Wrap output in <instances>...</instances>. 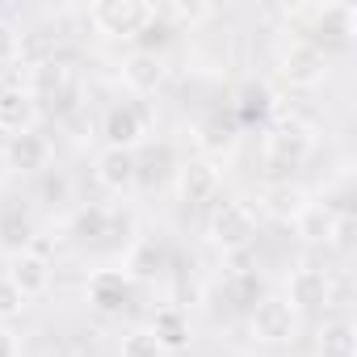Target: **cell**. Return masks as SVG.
Returning <instances> with one entry per match:
<instances>
[{"mask_svg": "<svg viewBox=\"0 0 357 357\" xmlns=\"http://www.w3.org/2000/svg\"><path fill=\"white\" fill-rule=\"evenodd\" d=\"M286 22L298 30L303 43H311L315 51H349L353 47V34H357V9L353 5H298L286 13Z\"/></svg>", "mask_w": 357, "mask_h": 357, "instance_id": "6da1fadb", "label": "cell"}, {"mask_svg": "<svg viewBox=\"0 0 357 357\" xmlns=\"http://www.w3.org/2000/svg\"><path fill=\"white\" fill-rule=\"evenodd\" d=\"M22 89L30 93V101L38 105V114L47 109V114H55V118H68V114L80 105L76 72H72V63H63V59H43V63H34V68L26 72V84H22Z\"/></svg>", "mask_w": 357, "mask_h": 357, "instance_id": "7a4b0ae2", "label": "cell"}, {"mask_svg": "<svg viewBox=\"0 0 357 357\" xmlns=\"http://www.w3.org/2000/svg\"><path fill=\"white\" fill-rule=\"evenodd\" d=\"M311 155V130L298 118H278L261 135V160L278 172H294Z\"/></svg>", "mask_w": 357, "mask_h": 357, "instance_id": "3957f363", "label": "cell"}, {"mask_svg": "<svg viewBox=\"0 0 357 357\" xmlns=\"http://www.w3.org/2000/svg\"><path fill=\"white\" fill-rule=\"evenodd\" d=\"M89 22L97 26V34H105L114 43H135L155 22V5H143V0H101V5L89 9Z\"/></svg>", "mask_w": 357, "mask_h": 357, "instance_id": "277c9868", "label": "cell"}, {"mask_svg": "<svg viewBox=\"0 0 357 357\" xmlns=\"http://www.w3.org/2000/svg\"><path fill=\"white\" fill-rule=\"evenodd\" d=\"M206 240L219 252H244L257 240V211L248 202H215L206 219Z\"/></svg>", "mask_w": 357, "mask_h": 357, "instance_id": "5b68a950", "label": "cell"}, {"mask_svg": "<svg viewBox=\"0 0 357 357\" xmlns=\"http://www.w3.org/2000/svg\"><path fill=\"white\" fill-rule=\"evenodd\" d=\"M84 298H89V307L97 311V315H122L126 307H130V298H135V278H130V269H97V273H89V282H84Z\"/></svg>", "mask_w": 357, "mask_h": 357, "instance_id": "8992f818", "label": "cell"}, {"mask_svg": "<svg viewBox=\"0 0 357 357\" xmlns=\"http://www.w3.org/2000/svg\"><path fill=\"white\" fill-rule=\"evenodd\" d=\"M248 328L261 344H290L298 336V311L286 298L265 294L252 311H248Z\"/></svg>", "mask_w": 357, "mask_h": 357, "instance_id": "52a82bcc", "label": "cell"}, {"mask_svg": "<svg viewBox=\"0 0 357 357\" xmlns=\"http://www.w3.org/2000/svg\"><path fill=\"white\" fill-rule=\"evenodd\" d=\"M176 202H185V206H206L219 198L223 190V172L215 168V160H185L181 168H176Z\"/></svg>", "mask_w": 357, "mask_h": 357, "instance_id": "ba28073f", "label": "cell"}, {"mask_svg": "<svg viewBox=\"0 0 357 357\" xmlns=\"http://www.w3.org/2000/svg\"><path fill=\"white\" fill-rule=\"evenodd\" d=\"M147 135V118L139 105L130 101H114L105 114H101V139L105 147H118V151H135Z\"/></svg>", "mask_w": 357, "mask_h": 357, "instance_id": "9c48e42d", "label": "cell"}, {"mask_svg": "<svg viewBox=\"0 0 357 357\" xmlns=\"http://www.w3.org/2000/svg\"><path fill=\"white\" fill-rule=\"evenodd\" d=\"M278 76H282L286 84L311 89V84H319V80L328 76V55H324V51H315L311 43L294 38V43L282 51V59H278Z\"/></svg>", "mask_w": 357, "mask_h": 357, "instance_id": "30bf717a", "label": "cell"}, {"mask_svg": "<svg viewBox=\"0 0 357 357\" xmlns=\"http://www.w3.org/2000/svg\"><path fill=\"white\" fill-rule=\"evenodd\" d=\"M5 278L13 282V290L30 303V298H43L51 290V261L34 248H22V252H9V269Z\"/></svg>", "mask_w": 357, "mask_h": 357, "instance_id": "8fae6325", "label": "cell"}, {"mask_svg": "<svg viewBox=\"0 0 357 357\" xmlns=\"http://www.w3.org/2000/svg\"><path fill=\"white\" fill-rule=\"evenodd\" d=\"M286 303H290L298 315L328 307V303H332V282H328V273L315 269V265H298V269L286 278Z\"/></svg>", "mask_w": 357, "mask_h": 357, "instance_id": "7c38bea8", "label": "cell"}, {"mask_svg": "<svg viewBox=\"0 0 357 357\" xmlns=\"http://www.w3.org/2000/svg\"><path fill=\"white\" fill-rule=\"evenodd\" d=\"M97 185L109 190V194H130L139 185V155L135 151H118V147H105L97 155Z\"/></svg>", "mask_w": 357, "mask_h": 357, "instance_id": "4fadbf2b", "label": "cell"}, {"mask_svg": "<svg viewBox=\"0 0 357 357\" xmlns=\"http://www.w3.org/2000/svg\"><path fill=\"white\" fill-rule=\"evenodd\" d=\"M38 105L30 101V93L22 84H9L0 89V135H26V130H38Z\"/></svg>", "mask_w": 357, "mask_h": 357, "instance_id": "5bb4252c", "label": "cell"}, {"mask_svg": "<svg viewBox=\"0 0 357 357\" xmlns=\"http://www.w3.org/2000/svg\"><path fill=\"white\" fill-rule=\"evenodd\" d=\"M5 164L13 172H43L51 164V139L38 135V130H26V135H13L5 143Z\"/></svg>", "mask_w": 357, "mask_h": 357, "instance_id": "9a60e30c", "label": "cell"}, {"mask_svg": "<svg viewBox=\"0 0 357 357\" xmlns=\"http://www.w3.org/2000/svg\"><path fill=\"white\" fill-rule=\"evenodd\" d=\"M147 332L155 336V344L164 349V353H181V349H190V340H194V328H190V315L181 311V307H160L155 315H151V324H147Z\"/></svg>", "mask_w": 357, "mask_h": 357, "instance_id": "2e32d148", "label": "cell"}, {"mask_svg": "<svg viewBox=\"0 0 357 357\" xmlns=\"http://www.w3.org/2000/svg\"><path fill=\"white\" fill-rule=\"evenodd\" d=\"M122 84H126L130 93H139V97L155 93V89L164 84V59H160L155 51H135V55H126V63H122Z\"/></svg>", "mask_w": 357, "mask_h": 357, "instance_id": "e0dca14e", "label": "cell"}, {"mask_svg": "<svg viewBox=\"0 0 357 357\" xmlns=\"http://www.w3.org/2000/svg\"><path fill=\"white\" fill-rule=\"evenodd\" d=\"M240 143V122L223 118V114H211L198 122V147L206 151L202 160H215V155H231Z\"/></svg>", "mask_w": 357, "mask_h": 357, "instance_id": "ac0fdd59", "label": "cell"}, {"mask_svg": "<svg viewBox=\"0 0 357 357\" xmlns=\"http://www.w3.org/2000/svg\"><path fill=\"white\" fill-rule=\"evenodd\" d=\"M336 211L328 206V202H307L298 215H294V231L307 240V244H328L332 240V231H336Z\"/></svg>", "mask_w": 357, "mask_h": 357, "instance_id": "d6986e66", "label": "cell"}, {"mask_svg": "<svg viewBox=\"0 0 357 357\" xmlns=\"http://www.w3.org/2000/svg\"><path fill=\"white\" fill-rule=\"evenodd\" d=\"M307 202H311V198H307L298 185H290V181H273V185H265V194H261V211L273 215V219H282V223H294V215H298Z\"/></svg>", "mask_w": 357, "mask_h": 357, "instance_id": "ffe728a7", "label": "cell"}, {"mask_svg": "<svg viewBox=\"0 0 357 357\" xmlns=\"http://www.w3.org/2000/svg\"><path fill=\"white\" fill-rule=\"evenodd\" d=\"M315 357H357V328L349 319H328L315 332Z\"/></svg>", "mask_w": 357, "mask_h": 357, "instance_id": "44dd1931", "label": "cell"}, {"mask_svg": "<svg viewBox=\"0 0 357 357\" xmlns=\"http://www.w3.org/2000/svg\"><path fill=\"white\" fill-rule=\"evenodd\" d=\"M223 294H227L231 307H248V311H252V307L265 298V286H261L257 273H231V278L223 282Z\"/></svg>", "mask_w": 357, "mask_h": 357, "instance_id": "7402d4cb", "label": "cell"}, {"mask_svg": "<svg viewBox=\"0 0 357 357\" xmlns=\"http://www.w3.org/2000/svg\"><path fill=\"white\" fill-rule=\"evenodd\" d=\"M30 240V219L22 206H5L0 211V244H5L9 252H22Z\"/></svg>", "mask_w": 357, "mask_h": 357, "instance_id": "603a6c76", "label": "cell"}, {"mask_svg": "<svg viewBox=\"0 0 357 357\" xmlns=\"http://www.w3.org/2000/svg\"><path fill=\"white\" fill-rule=\"evenodd\" d=\"M215 9L211 5H185V0H176L168 9H155V22H176V26H202Z\"/></svg>", "mask_w": 357, "mask_h": 357, "instance_id": "cb8c5ba5", "label": "cell"}, {"mask_svg": "<svg viewBox=\"0 0 357 357\" xmlns=\"http://www.w3.org/2000/svg\"><path fill=\"white\" fill-rule=\"evenodd\" d=\"M118 357H168V353L155 344V336H151L147 328H135V332H126V336H122Z\"/></svg>", "mask_w": 357, "mask_h": 357, "instance_id": "d4e9b609", "label": "cell"}, {"mask_svg": "<svg viewBox=\"0 0 357 357\" xmlns=\"http://www.w3.org/2000/svg\"><path fill=\"white\" fill-rule=\"evenodd\" d=\"M17 59H22V34H17L13 22L0 17V68H9V63H17Z\"/></svg>", "mask_w": 357, "mask_h": 357, "instance_id": "484cf974", "label": "cell"}, {"mask_svg": "<svg viewBox=\"0 0 357 357\" xmlns=\"http://www.w3.org/2000/svg\"><path fill=\"white\" fill-rule=\"evenodd\" d=\"M22 307H26V298L13 290V282L0 273V319H13V315H22Z\"/></svg>", "mask_w": 357, "mask_h": 357, "instance_id": "4316f807", "label": "cell"}, {"mask_svg": "<svg viewBox=\"0 0 357 357\" xmlns=\"http://www.w3.org/2000/svg\"><path fill=\"white\" fill-rule=\"evenodd\" d=\"M332 248H340V252H349V244H353V219L349 215H340L336 219V231H332V240H328Z\"/></svg>", "mask_w": 357, "mask_h": 357, "instance_id": "83f0119b", "label": "cell"}, {"mask_svg": "<svg viewBox=\"0 0 357 357\" xmlns=\"http://www.w3.org/2000/svg\"><path fill=\"white\" fill-rule=\"evenodd\" d=\"M0 357H17V336L0 324Z\"/></svg>", "mask_w": 357, "mask_h": 357, "instance_id": "f1b7e54d", "label": "cell"}]
</instances>
